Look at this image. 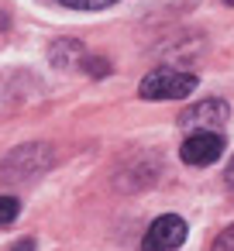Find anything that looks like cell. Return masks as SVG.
Returning <instances> with one entry per match:
<instances>
[{"label": "cell", "instance_id": "6da1fadb", "mask_svg": "<svg viewBox=\"0 0 234 251\" xmlns=\"http://www.w3.org/2000/svg\"><path fill=\"white\" fill-rule=\"evenodd\" d=\"M193 90H196V76L193 73H182V69H172V66L152 69L141 79V86H138L141 100H182Z\"/></svg>", "mask_w": 234, "mask_h": 251}, {"label": "cell", "instance_id": "7a4b0ae2", "mask_svg": "<svg viewBox=\"0 0 234 251\" xmlns=\"http://www.w3.org/2000/svg\"><path fill=\"white\" fill-rule=\"evenodd\" d=\"M182 241H186V220L176 213H165V217L152 220V227L141 237V248L145 251H176Z\"/></svg>", "mask_w": 234, "mask_h": 251}, {"label": "cell", "instance_id": "3957f363", "mask_svg": "<svg viewBox=\"0 0 234 251\" xmlns=\"http://www.w3.org/2000/svg\"><path fill=\"white\" fill-rule=\"evenodd\" d=\"M179 155H182L186 165H196V169L213 165V162L224 155V138H220V131H193V134L182 141Z\"/></svg>", "mask_w": 234, "mask_h": 251}, {"label": "cell", "instance_id": "277c9868", "mask_svg": "<svg viewBox=\"0 0 234 251\" xmlns=\"http://www.w3.org/2000/svg\"><path fill=\"white\" fill-rule=\"evenodd\" d=\"M231 117V107L224 100H200L179 114V124L189 131H220Z\"/></svg>", "mask_w": 234, "mask_h": 251}, {"label": "cell", "instance_id": "5b68a950", "mask_svg": "<svg viewBox=\"0 0 234 251\" xmlns=\"http://www.w3.org/2000/svg\"><path fill=\"white\" fill-rule=\"evenodd\" d=\"M49 59L59 69H79L83 59H86V52H83V45L76 38H59L55 45H49Z\"/></svg>", "mask_w": 234, "mask_h": 251}, {"label": "cell", "instance_id": "8992f818", "mask_svg": "<svg viewBox=\"0 0 234 251\" xmlns=\"http://www.w3.org/2000/svg\"><path fill=\"white\" fill-rule=\"evenodd\" d=\"M21 213V203L14 196H0V227L4 224H14V217Z\"/></svg>", "mask_w": 234, "mask_h": 251}, {"label": "cell", "instance_id": "52a82bcc", "mask_svg": "<svg viewBox=\"0 0 234 251\" xmlns=\"http://www.w3.org/2000/svg\"><path fill=\"white\" fill-rule=\"evenodd\" d=\"M66 7H76V11H100V7H110L117 0H59Z\"/></svg>", "mask_w": 234, "mask_h": 251}, {"label": "cell", "instance_id": "ba28073f", "mask_svg": "<svg viewBox=\"0 0 234 251\" xmlns=\"http://www.w3.org/2000/svg\"><path fill=\"white\" fill-rule=\"evenodd\" d=\"M83 69H86L90 76H97V79H100V76H107V73H110V62H107V59H97V55H86V59H83Z\"/></svg>", "mask_w": 234, "mask_h": 251}, {"label": "cell", "instance_id": "9c48e42d", "mask_svg": "<svg viewBox=\"0 0 234 251\" xmlns=\"http://www.w3.org/2000/svg\"><path fill=\"white\" fill-rule=\"evenodd\" d=\"M210 251H234V224L227 227V230H220L217 234V241H213V248Z\"/></svg>", "mask_w": 234, "mask_h": 251}, {"label": "cell", "instance_id": "30bf717a", "mask_svg": "<svg viewBox=\"0 0 234 251\" xmlns=\"http://www.w3.org/2000/svg\"><path fill=\"white\" fill-rule=\"evenodd\" d=\"M11 251H35V241H31V237H25V241H18Z\"/></svg>", "mask_w": 234, "mask_h": 251}, {"label": "cell", "instance_id": "8fae6325", "mask_svg": "<svg viewBox=\"0 0 234 251\" xmlns=\"http://www.w3.org/2000/svg\"><path fill=\"white\" fill-rule=\"evenodd\" d=\"M227 186H231V193H234V158H231V165H227Z\"/></svg>", "mask_w": 234, "mask_h": 251}, {"label": "cell", "instance_id": "7c38bea8", "mask_svg": "<svg viewBox=\"0 0 234 251\" xmlns=\"http://www.w3.org/2000/svg\"><path fill=\"white\" fill-rule=\"evenodd\" d=\"M7 25H11V21H7V14L0 11V31H7Z\"/></svg>", "mask_w": 234, "mask_h": 251}, {"label": "cell", "instance_id": "4fadbf2b", "mask_svg": "<svg viewBox=\"0 0 234 251\" xmlns=\"http://www.w3.org/2000/svg\"><path fill=\"white\" fill-rule=\"evenodd\" d=\"M224 4H231V7H234V0H224Z\"/></svg>", "mask_w": 234, "mask_h": 251}]
</instances>
